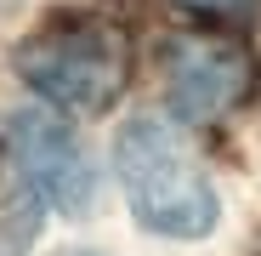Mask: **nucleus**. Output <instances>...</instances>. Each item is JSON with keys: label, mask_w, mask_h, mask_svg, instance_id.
Wrapping results in <instances>:
<instances>
[{"label": "nucleus", "mask_w": 261, "mask_h": 256, "mask_svg": "<svg viewBox=\"0 0 261 256\" xmlns=\"http://www.w3.org/2000/svg\"><path fill=\"white\" fill-rule=\"evenodd\" d=\"M114 171L142 228L165 239H199L216 228V188L176 125H165L153 114L125 120L114 143Z\"/></svg>", "instance_id": "f257e3e1"}, {"label": "nucleus", "mask_w": 261, "mask_h": 256, "mask_svg": "<svg viewBox=\"0 0 261 256\" xmlns=\"http://www.w3.org/2000/svg\"><path fill=\"white\" fill-rule=\"evenodd\" d=\"M17 74L46 103L102 114L108 103H119L130 80V40L97 17H63L17 46Z\"/></svg>", "instance_id": "f03ea898"}, {"label": "nucleus", "mask_w": 261, "mask_h": 256, "mask_svg": "<svg viewBox=\"0 0 261 256\" xmlns=\"http://www.w3.org/2000/svg\"><path fill=\"white\" fill-rule=\"evenodd\" d=\"M12 154H17V165H23L29 188L46 194L57 211H68V217H85V211H91V194H97L91 165H85L74 131H68L57 114L23 108V114L12 120Z\"/></svg>", "instance_id": "7ed1b4c3"}, {"label": "nucleus", "mask_w": 261, "mask_h": 256, "mask_svg": "<svg viewBox=\"0 0 261 256\" xmlns=\"http://www.w3.org/2000/svg\"><path fill=\"white\" fill-rule=\"evenodd\" d=\"M165 91H170V108L182 120H216V114H227L250 91V63L227 40H204V34L170 40Z\"/></svg>", "instance_id": "20e7f679"}, {"label": "nucleus", "mask_w": 261, "mask_h": 256, "mask_svg": "<svg viewBox=\"0 0 261 256\" xmlns=\"http://www.w3.org/2000/svg\"><path fill=\"white\" fill-rule=\"evenodd\" d=\"M188 12H204V17H239L250 12V0H182Z\"/></svg>", "instance_id": "39448f33"}]
</instances>
